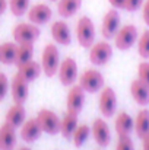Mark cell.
Segmentation results:
<instances>
[{
    "label": "cell",
    "instance_id": "1",
    "mask_svg": "<svg viewBox=\"0 0 149 150\" xmlns=\"http://www.w3.org/2000/svg\"><path fill=\"white\" fill-rule=\"evenodd\" d=\"M76 40L83 47V48H91L95 44V35H97V29H95V23L89 16H82L79 18V21L76 22Z\"/></svg>",
    "mask_w": 149,
    "mask_h": 150
},
{
    "label": "cell",
    "instance_id": "2",
    "mask_svg": "<svg viewBox=\"0 0 149 150\" xmlns=\"http://www.w3.org/2000/svg\"><path fill=\"white\" fill-rule=\"evenodd\" d=\"M79 86L88 93H97L104 88V76L98 69H86L83 70L79 77Z\"/></svg>",
    "mask_w": 149,
    "mask_h": 150
},
{
    "label": "cell",
    "instance_id": "3",
    "mask_svg": "<svg viewBox=\"0 0 149 150\" xmlns=\"http://www.w3.org/2000/svg\"><path fill=\"white\" fill-rule=\"evenodd\" d=\"M139 40V34H138V26L133 23H126L123 26H120V29L117 31L115 37H114V45L121 51L130 50L136 41Z\"/></svg>",
    "mask_w": 149,
    "mask_h": 150
},
{
    "label": "cell",
    "instance_id": "4",
    "mask_svg": "<svg viewBox=\"0 0 149 150\" xmlns=\"http://www.w3.org/2000/svg\"><path fill=\"white\" fill-rule=\"evenodd\" d=\"M60 51L56 47V44H47L41 54V67L46 76L53 77L56 76L58 66H60Z\"/></svg>",
    "mask_w": 149,
    "mask_h": 150
},
{
    "label": "cell",
    "instance_id": "5",
    "mask_svg": "<svg viewBox=\"0 0 149 150\" xmlns=\"http://www.w3.org/2000/svg\"><path fill=\"white\" fill-rule=\"evenodd\" d=\"M40 34H41L40 26L34 25L31 22H21L12 31V35H13V40L16 44H24V42L34 44L40 38Z\"/></svg>",
    "mask_w": 149,
    "mask_h": 150
},
{
    "label": "cell",
    "instance_id": "6",
    "mask_svg": "<svg viewBox=\"0 0 149 150\" xmlns=\"http://www.w3.org/2000/svg\"><path fill=\"white\" fill-rule=\"evenodd\" d=\"M57 76H58V80L63 86H73L79 77L76 60L72 57H66L64 60H61L58 70H57Z\"/></svg>",
    "mask_w": 149,
    "mask_h": 150
},
{
    "label": "cell",
    "instance_id": "7",
    "mask_svg": "<svg viewBox=\"0 0 149 150\" xmlns=\"http://www.w3.org/2000/svg\"><path fill=\"white\" fill-rule=\"evenodd\" d=\"M35 118H37L43 133L50 134V136H56V134L60 133V120H61V117H58L54 111L47 109V108L40 109Z\"/></svg>",
    "mask_w": 149,
    "mask_h": 150
},
{
    "label": "cell",
    "instance_id": "8",
    "mask_svg": "<svg viewBox=\"0 0 149 150\" xmlns=\"http://www.w3.org/2000/svg\"><path fill=\"white\" fill-rule=\"evenodd\" d=\"M98 109L104 118H110L115 114L117 109V95L115 91L110 86H104L99 91Z\"/></svg>",
    "mask_w": 149,
    "mask_h": 150
},
{
    "label": "cell",
    "instance_id": "9",
    "mask_svg": "<svg viewBox=\"0 0 149 150\" xmlns=\"http://www.w3.org/2000/svg\"><path fill=\"white\" fill-rule=\"evenodd\" d=\"M113 57V47L111 44L104 40L95 42L91 48H89V61L94 66H104L107 64Z\"/></svg>",
    "mask_w": 149,
    "mask_h": 150
},
{
    "label": "cell",
    "instance_id": "10",
    "mask_svg": "<svg viewBox=\"0 0 149 150\" xmlns=\"http://www.w3.org/2000/svg\"><path fill=\"white\" fill-rule=\"evenodd\" d=\"M120 22H121V19H120L118 10L114 9V7L110 9V10L104 15L102 22H101V34H102V37H104L105 40L114 38L115 34H117V31H118L120 26H121Z\"/></svg>",
    "mask_w": 149,
    "mask_h": 150
},
{
    "label": "cell",
    "instance_id": "11",
    "mask_svg": "<svg viewBox=\"0 0 149 150\" xmlns=\"http://www.w3.org/2000/svg\"><path fill=\"white\" fill-rule=\"evenodd\" d=\"M91 134L99 147H107L111 143V130L108 127V122L102 117L95 118L91 124Z\"/></svg>",
    "mask_w": 149,
    "mask_h": 150
},
{
    "label": "cell",
    "instance_id": "12",
    "mask_svg": "<svg viewBox=\"0 0 149 150\" xmlns=\"http://www.w3.org/2000/svg\"><path fill=\"white\" fill-rule=\"evenodd\" d=\"M10 93L15 103H25L29 95V82L16 73L10 80Z\"/></svg>",
    "mask_w": 149,
    "mask_h": 150
},
{
    "label": "cell",
    "instance_id": "13",
    "mask_svg": "<svg viewBox=\"0 0 149 150\" xmlns=\"http://www.w3.org/2000/svg\"><path fill=\"white\" fill-rule=\"evenodd\" d=\"M26 15H28V21L31 23L40 26V25H44V23H47V22L51 21L53 10H51V7L48 4H46V3H37V4H32L28 9Z\"/></svg>",
    "mask_w": 149,
    "mask_h": 150
},
{
    "label": "cell",
    "instance_id": "14",
    "mask_svg": "<svg viewBox=\"0 0 149 150\" xmlns=\"http://www.w3.org/2000/svg\"><path fill=\"white\" fill-rule=\"evenodd\" d=\"M53 40L60 45H70L72 44V31L64 21H54L50 28Z\"/></svg>",
    "mask_w": 149,
    "mask_h": 150
},
{
    "label": "cell",
    "instance_id": "15",
    "mask_svg": "<svg viewBox=\"0 0 149 150\" xmlns=\"http://www.w3.org/2000/svg\"><path fill=\"white\" fill-rule=\"evenodd\" d=\"M85 91L79 86V85H73L70 86V91L67 92L66 96V106L67 111H73V112H81L83 105H85Z\"/></svg>",
    "mask_w": 149,
    "mask_h": 150
},
{
    "label": "cell",
    "instance_id": "16",
    "mask_svg": "<svg viewBox=\"0 0 149 150\" xmlns=\"http://www.w3.org/2000/svg\"><path fill=\"white\" fill-rule=\"evenodd\" d=\"M41 133H43V130H41L37 118H28L19 127V136L25 143H32V142L38 140Z\"/></svg>",
    "mask_w": 149,
    "mask_h": 150
},
{
    "label": "cell",
    "instance_id": "17",
    "mask_svg": "<svg viewBox=\"0 0 149 150\" xmlns=\"http://www.w3.org/2000/svg\"><path fill=\"white\" fill-rule=\"evenodd\" d=\"M78 124H79V114L73 111H66L60 120V134L66 140H70Z\"/></svg>",
    "mask_w": 149,
    "mask_h": 150
},
{
    "label": "cell",
    "instance_id": "18",
    "mask_svg": "<svg viewBox=\"0 0 149 150\" xmlns=\"http://www.w3.org/2000/svg\"><path fill=\"white\" fill-rule=\"evenodd\" d=\"M114 128L117 136H130L132 131H135V118L129 112L121 111L115 115Z\"/></svg>",
    "mask_w": 149,
    "mask_h": 150
},
{
    "label": "cell",
    "instance_id": "19",
    "mask_svg": "<svg viewBox=\"0 0 149 150\" xmlns=\"http://www.w3.org/2000/svg\"><path fill=\"white\" fill-rule=\"evenodd\" d=\"M130 95L138 105L140 106L149 105V86L145 85L140 79H135L130 83Z\"/></svg>",
    "mask_w": 149,
    "mask_h": 150
},
{
    "label": "cell",
    "instance_id": "20",
    "mask_svg": "<svg viewBox=\"0 0 149 150\" xmlns=\"http://www.w3.org/2000/svg\"><path fill=\"white\" fill-rule=\"evenodd\" d=\"M16 140H18L16 128L7 122H3L0 125V147L1 150H15Z\"/></svg>",
    "mask_w": 149,
    "mask_h": 150
},
{
    "label": "cell",
    "instance_id": "21",
    "mask_svg": "<svg viewBox=\"0 0 149 150\" xmlns=\"http://www.w3.org/2000/svg\"><path fill=\"white\" fill-rule=\"evenodd\" d=\"M26 120V109L24 106V103H13L4 117V122L10 124L15 128H19Z\"/></svg>",
    "mask_w": 149,
    "mask_h": 150
},
{
    "label": "cell",
    "instance_id": "22",
    "mask_svg": "<svg viewBox=\"0 0 149 150\" xmlns=\"http://www.w3.org/2000/svg\"><path fill=\"white\" fill-rule=\"evenodd\" d=\"M16 67H18V71H16V73H19V74H21L25 80H28L29 83L34 82V80H37V79L40 77L41 71H43L41 63L35 61L34 58L29 60V61H26V63H24V64H21V66H16Z\"/></svg>",
    "mask_w": 149,
    "mask_h": 150
},
{
    "label": "cell",
    "instance_id": "23",
    "mask_svg": "<svg viewBox=\"0 0 149 150\" xmlns=\"http://www.w3.org/2000/svg\"><path fill=\"white\" fill-rule=\"evenodd\" d=\"M135 133L139 139L149 134V109L142 108L135 117Z\"/></svg>",
    "mask_w": 149,
    "mask_h": 150
},
{
    "label": "cell",
    "instance_id": "24",
    "mask_svg": "<svg viewBox=\"0 0 149 150\" xmlns=\"http://www.w3.org/2000/svg\"><path fill=\"white\" fill-rule=\"evenodd\" d=\"M82 6V0H57V12L61 18H72Z\"/></svg>",
    "mask_w": 149,
    "mask_h": 150
},
{
    "label": "cell",
    "instance_id": "25",
    "mask_svg": "<svg viewBox=\"0 0 149 150\" xmlns=\"http://www.w3.org/2000/svg\"><path fill=\"white\" fill-rule=\"evenodd\" d=\"M16 50H18V44L16 42H3L0 44V63L10 66L16 63Z\"/></svg>",
    "mask_w": 149,
    "mask_h": 150
},
{
    "label": "cell",
    "instance_id": "26",
    "mask_svg": "<svg viewBox=\"0 0 149 150\" xmlns=\"http://www.w3.org/2000/svg\"><path fill=\"white\" fill-rule=\"evenodd\" d=\"M34 44L32 42H24V44H18V50H16V66H21L29 60H32L34 57Z\"/></svg>",
    "mask_w": 149,
    "mask_h": 150
},
{
    "label": "cell",
    "instance_id": "27",
    "mask_svg": "<svg viewBox=\"0 0 149 150\" xmlns=\"http://www.w3.org/2000/svg\"><path fill=\"white\" fill-rule=\"evenodd\" d=\"M89 136H91V127L88 124H78L70 140L73 142V144L76 147H82L86 143V140L89 139Z\"/></svg>",
    "mask_w": 149,
    "mask_h": 150
},
{
    "label": "cell",
    "instance_id": "28",
    "mask_svg": "<svg viewBox=\"0 0 149 150\" xmlns=\"http://www.w3.org/2000/svg\"><path fill=\"white\" fill-rule=\"evenodd\" d=\"M29 7H31L29 0H9V9H10L12 15H15L18 18L26 15Z\"/></svg>",
    "mask_w": 149,
    "mask_h": 150
},
{
    "label": "cell",
    "instance_id": "29",
    "mask_svg": "<svg viewBox=\"0 0 149 150\" xmlns=\"http://www.w3.org/2000/svg\"><path fill=\"white\" fill-rule=\"evenodd\" d=\"M138 51L142 58H149V29H145L138 40Z\"/></svg>",
    "mask_w": 149,
    "mask_h": 150
},
{
    "label": "cell",
    "instance_id": "30",
    "mask_svg": "<svg viewBox=\"0 0 149 150\" xmlns=\"http://www.w3.org/2000/svg\"><path fill=\"white\" fill-rule=\"evenodd\" d=\"M115 150H135V142L130 136H118Z\"/></svg>",
    "mask_w": 149,
    "mask_h": 150
},
{
    "label": "cell",
    "instance_id": "31",
    "mask_svg": "<svg viewBox=\"0 0 149 150\" xmlns=\"http://www.w3.org/2000/svg\"><path fill=\"white\" fill-rule=\"evenodd\" d=\"M138 79L149 86V61H140L138 64Z\"/></svg>",
    "mask_w": 149,
    "mask_h": 150
},
{
    "label": "cell",
    "instance_id": "32",
    "mask_svg": "<svg viewBox=\"0 0 149 150\" xmlns=\"http://www.w3.org/2000/svg\"><path fill=\"white\" fill-rule=\"evenodd\" d=\"M9 86H10V83H9L7 76L3 71H0V100H3L6 98V95L9 92Z\"/></svg>",
    "mask_w": 149,
    "mask_h": 150
},
{
    "label": "cell",
    "instance_id": "33",
    "mask_svg": "<svg viewBox=\"0 0 149 150\" xmlns=\"http://www.w3.org/2000/svg\"><path fill=\"white\" fill-rule=\"evenodd\" d=\"M145 0H124V10L127 12H136L138 9H142Z\"/></svg>",
    "mask_w": 149,
    "mask_h": 150
},
{
    "label": "cell",
    "instance_id": "34",
    "mask_svg": "<svg viewBox=\"0 0 149 150\" xmlns=\"http://www.w3.org/2000/svg\"><path fill=\"white\" fill-rule=\"evenodd\" d=\"M142 19L149 26V0H145L142 4Z\"/></svg>",
    "mask_w": 149,
    "mask_h": 150
},
{
    "label": "cell",
    "instance_id": "35",
    "mask_svg": "<svg viewBox=\"0 0 149 150\" xmlns=\"http://www.w3.org/2000/svg\"><path fill=\"white\" fill-rule=\"evenodd\" d=\"M108 3L111 4V7L114 9H124V0H108Z\"/></svg>",
    "mask_w": 149,
    "mask_h": 150
},
{
    "label": "cell",
    "instance_id": "36",
    "mask_svg": "<svg viewBox=\"0 0 149 150\" xmlns=\"http://www.w3.org/2000/svg\"><path fill=\"white\" fill-rule=\"evenodd\" d=\"M142 140V150H149V134L140 139Z\"/></svg>",
    "mask_w": 149,
    "mask_h": 150
},
{
    "label": "cell",
    "instance_id": "37",
    "mask_svg": "<svg viewBox=\"0 0 149 150\" xmlns=\"http://www.w3.org/2000/svg\"><path fill=\"white\" fill-rule=\"evenodd\" d=\"M7 6H9V1L7 0H0V15H3L6 12Z\"/></svg>",
    "mask_w": 149,
    "mask_h": 150
},
{
    "label": "cell",
    "instance_id": "38",
    "mask_svg": "<svg viewBox=\"0 0 149 150\" xmlns=\"http://www.w3.org/2000/svg\"><path fill=\"white\" fill-rule=\"evenodd\" d=\"M18 150H31V149H29L28 146H21V147H19Z\"/></svg>",
    "mask_w": 149,
    "mask_h": 150
},
{
    "label": "cell",
    "instance_id": "39",
    "mask_svg": "<svg viewBox=\"0 0 149 150\" xmlns=\"http://www.w3.org/2000/svg\"><path fill=\"white\" fill-rule=\"evenodd\" d=\"M50 1H57V0H50Z\"/></svg>",
    "mask_w": 149,
    "mask_h": 150
},
{
    "label": "cell",
    "instance_id": "40",
    "mask_svg": "<svg viewBox=\"0 0 149 150\" xmlns=\"http://www.w3.org/2000/svg\"><path fill=\"white\" fill-rule=\"evenodd\" d=\"M97 150H101V149H97Z\"/></svg>",
    "mask_w": 149,
    "mask_h": 150
},
{
    "label": "cell",
    "instance_id": "41",
    "mask_svg": "<svg viewBox=\"0 0 149 150\" xmlns=\"http://www.w3.org/2000/svg\"><path fill=\"white\" fill-rule=\"evenodd\" d=\"M0 150H1V147H0Z\"/></svg>",
    "mask_w": 149,
    "mask_h": 150
}]
</instances>
